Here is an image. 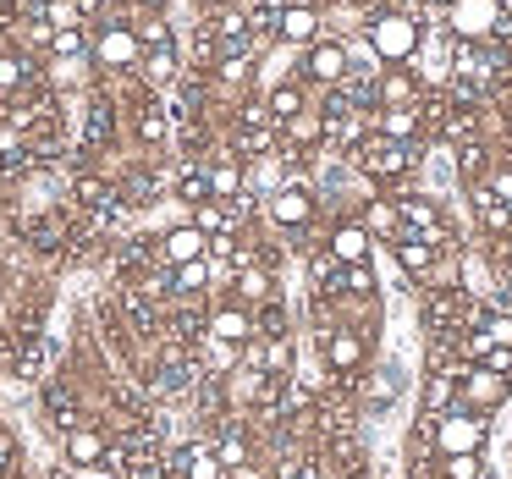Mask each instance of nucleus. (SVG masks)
<instances>
[{"mask_svg": "<svg viewBox=\"0 0 512 479\" xmlns=\"http://www.w3.org/2000/svg\"><path fill=\"white\" fill-rule=\"evenodd\" d=\"M397 265L408 270V276H435V265H441V248H435L430 237H419V232H408V226H402V237H397Z\"/></svg>", "mask_w": 512, "mask_h": 479, "instance_id": "nucleus-15", "label": "nucleus"}, {"mask_svg": "<svg viewBox=\"0 0 512 479\" xmlns=\"http://www.w3.org/2000/svg\"><path fill=\"white\" fill-rule=\"evenodd\" d=\"M12 463H17V441H12L6 430H0V479L12 474Z\"/></svg>", "mask_w": 512, "mask_h": 479, "instance_id": "nucleus-45", "label": "nucleus"}, {"mask_svg": "<svg viewBox=\"0 0 512 479\" xmlns=\"http://www.w3.org/2000/svg\"><path fill=\"white\" fill-rule=\"evenodd\" d=\"M485 45H496V50H501V56H507V61H512V17H501V23H496V28H490V39H485Z\"/></svg>", "mask_w": 512, "mask_h": 479, "instance_id": "nucleus-44", "label": "nucleus"}, {"mask_svg": "<svg viewBox=\"0 0 512 479\" xmlns=\"http://www.w3.org/2000/svg\"><path fill=\"white\" fill-rule=\"evenodd\" d=\"M204 287H210V265H204V259H193V265H171V292L199 298Z\"/></svg>", "mask_w": 512, "mask_h": 479, "instance_id": "nucleus-34", "label": "nucleus"}, {"mask_svg": "<svg viewBox=\"0 0 512 479\" xmlns=\"http://www.w3.org/2000/svg\"><path fill=\"white\" fill-rule=\"evenodd\" d=\"M507 127H512V94H507Z\"/></svg>", "mask_w": 512, "mask_h": 479, "instance_id": "nucleus-47", "label": "nucleus"}, {"mask_svg": "<svg viewBox=\"0 0 512 479\" xmlns=\"http://www.w3.org/2000/svg\"><path fill=\"white\" fill-rule=\"evenodd\" d=\"M347 292H353V298H369V292H375V270H369V259L364 265H347Z\"/></svg>", "mask_w": 512, "mask_h": 479, "instance_id": "nucleus-41", "label": "nucleus"}, {"mask_svg": "<svg viewBox=\"0 0 512 479\" xmlns=\"http://www.w3.org/2000/svg\"><path fill=\"white\" fill-rule=\"evenodd\" d=\"M265 105H270V116H276V127H281V122H292L298 111H309V105H303V83H298V78L281 83V89H270V94H265Z\"/></svg>", "mask_w": 512, "mask_h": 479, "instance_id": "nucleus-33", "label": "nucleus"}, {"mask_svg": "<svg viewBox=\"0 0 512 479\" xmlns=\"http://www.w3.org/2000/svg\"><path fill=\"white\" fill-rule=\"evenodd\" d=\"M50 479H72V474H61V468H56V474H50Z\"/></svg>", "mask_w": 512, "mask_h": 479, "instance_id": "nucleus-48", "label": "nucleus"}, {"mask_svg": "<svg viewBox=\"0 0 512 479\" xmlns=\"http://www.w3.org/2000/svg\"><path fill=\"white\" fill-rule=\"evenodd\" d=\"M331 138V127H325V116L320 111H298L292 122H281V155H314V149Z\"/></svg>", "mask_w": 512, "mask_h": 479, "instance_id": "nucleus-9", "label": "nucleus"}, {"mask_svg": "<svg viewBox=\"0 0 512 479\" xmlns=\"http://www.w3.org/2000/svg\"><path fill=\"white\" fill-rule=\"evenodd\" d=\"M215 452H221V468H243L248 463V441H243V435H226Z\"/></svg>", "mask_w": 512, "mask_h": 479, "instance_id": "nucleus-42", "label": "nucleus"}, {"mask_svg": "<svg viewBox=\"0 0 512 479\" xmlns=\"http://www.w3.org/2000/svg\"><path fill=\"white\" fill-rule=\"evenodd\" d=\"M204 254H210V237H204L193 221L160 237V259H166V265H193V259H204Z\"/></svg>", "mask_w": 512, "mask_h": 479, "instance_id": "nucleus-16", "label": "nucleus"}, {"mask_svg": "<svg viewBox=\"0 0 512 479\" xmlns=\"http://www.w3.org/2000/svg\"><path fill=\"white\" fill-rule=\"evenodd\" d=\"M397 391H402V369H397V364H391V369H380V375L369 380V402H375V408L397 402Z\"/></svg>", "mask_w": 512, "mask_h": 479, "instance_id": "nucleus-37", "label": "nucleus"}, {"mask_svg": "<svg viewBox=\"0 0 512 479\" xmlns=\"http://www.w3.org/2000/svg\"><path fill=\"white\" fill-rule=\"evenodd\" d=\"M446 479H479V452H463V457H441Z\"/></svg>", "mask_w": 512, "mask_h": 479, "instance_id": "nucleus-40", "label": "nucleus"}, {"mask_svg": "<svg viewBox=\"0 0 512 479\" xmlns=\"http://www.w3.org/2000/svg\"><path fill=\"white\" fill-rule=\"evenodd\" d=\"M419 34H424V23L408 12H397V6H375L369 23H364V39L375 45V56L386 61V67H408V61L419 56Z\"/></svg>", "mask_w": 512, "mask_h": 479, "instance_id": "nucleus-1", "label": "nucleus"}, {"mask_svg": "<svg viewBox=\"0 0 512 479\" xmlns=\"http://www.w3.org/2000/svg\"><path fill=\"white\" fill-rule=\"evenodd\" d=\"M45 413L61 424V430H78V424H83V408H78V397H72L67 380H50V386H45Z\"/></svg>", "mask_w": 512, "mask_h": 479, "instance_id": "nucleus-30", "label": "nucleus"}, {"mask_svg": "<svg viewBox=\"0 0 512 479\" xmlns=\"http://www.w3.org/2000/svg\"><path fill=\"white\" fill-rule=\"evenodd\" d=\"M397 210H402V226H408V232L430 237L435 248H452V226H446L441 204H435L430 193H402V199H397Z\"/></svg>", "mask_w": 512, "mask_h": 479, "instance_id": "nucleus-7", "label": "nucleus"}, {"mask_svg": "<svg viewBox=\"0 0 512 479\" xmlns=\"http://www.w3.org/2000/svg\"><path fill=\"white\" fill-rule=\"evenodd\" d=\"M468 204H474V215H479V226H485L490 237H512V204L507 199H496V193L479 182V188H468Z\"/></svg>", "mask_w": 512, "mask_h": 479, "instance_id": "nucleus-19", "label": "nucleus"}, {"mask_svg": "<svg viewBox=\"0 0 512 479\" xmlns=\"http://www.w3.org/2000/svg\"><path fill=\"white\" fill-rule=\"evenodd\" d=\"M116 199H122V204H138V210H144V204L160 199V177H155V171H127L122 188H116Z\"/></svg>", "mask_w": 512, "mask_h": 479, "instance_id": "nucleus-31", "label": "nucleus"}, {"mask_svg": "<svg viewBox=\"0 0 512 479\" xmlns=\"http://www.w3.org/2000/svg\"><path fill=\"white\" fill-rule=\"evenodd\" d=\"M138 138H144L149 149H160L171 138V111H166V100H155L149 94L144 105H138Z\"/></svg>", "mask_w": 512, "mask_h": 479, "instance_id": "nucleus-29", "label": "nucleus"}, {"mask_svg": "<svg viewBox=\"0 0 512 479\" xmlns=\"http://www.w3.org/2000/svg\"><path fill=\"white\" fill-rule=\"evenodd\" d=\"M237 221H243V215H237L226 199H210V204H199V210H193V226H199L210 243H215V237H232Z\"/></svg>", "mask_w": 512, "mask_h": 479, "instance_id": "nucleus-26", "label": "nucleus"}, {"mask_svg": "<svg viewBox=\"0 0 512 479\" xmlns=\"http://www.w3.org/2000/svg\"><path fill=\"white\" fill-rule=\"evenodd\" d=\"M105 435L100 430H89V424H78V430H67V463H78V468H105Z\"/></svg>", "mask_w": 512, "mask_h": 479, "instance_id": "nucleus-24", "label": "nucleus"}, {"mask_svg": "<svg viewBox=\"0 0 512 479\" xmlns=\"http://www.w3.org/2000/svg\"><path fill=\"white\" fill-rule=\"evenodd\" d=\"M325 248H331L342 265H364V259L375 254V237H369L364 221H342V226H331V232H325Z\"/></svg>", "mask_w": 512, "mask_h": 479, "instance_id": "nucleus-12", "label": "nucleus"}, {"mask_svg": "<svg viewBox=\"0 0 512 479\" xmlns=\"http://www.w3.org/2000/svg\"><path fill=\"white\" fill-rule=\"evenodd\" d=\"M94 61H100L105 72H138V61H144L138 28L133 23H100V34H94Z\"/></svg>", "mask_w": 512, "mask_h": 479, "instance_id": "nucleus-3", "label": "nucleus"}, {"mask_svg": "<svg viewBox=\"0 0 512 479\" xmlns=\"http://www.w3.org/2000/svg\"><path fill=\"white\" fill-rule=\"evenodd\" d=\"M166 468L177 479H221V452H215L210 441H188V446H177V452H171Z\"/></svg>", "mask_w": 512, "mask_h": 479, "instance_id": "nucleus-10", "label": "nucleus"}, {"mask_svg": "<svg viewBox=\"0 0 512 479\" xmlns=\"http://www.w3.org/2000/svg\"><path fill=\"white\" fill-rule=\"evenodd\" d=\"M320 353H325V364H331L336 375H353V369H364V336L336 325V331L320 336Z\"/></svg>", "mask_w": 512, "mask_h": 479, "instance_id": "nucleus-13", "label": "nucleus"}, {"mask_svg": "<svg viewBox=\"0 0 512 479\" xmlns=\"http://www.w3.org/2000/svg\"><path fill=\"white\" fill-rule=\"evenodd\" d=\"M204 358H210L215 369H237V347L232 342H215V336H204Z\"/></svg>", "mask_w": 512, "mask_h": 479, "instance_id": "nucleus-43", "label": "nucleus"}, {"mask_svg": "<svg viewBox=\"0 0 512 479\" xmlns=\"http://www.w3.org/2000/svg\"><path fill=\"white\" fill-rule=\"evenodd\" d=\"M182 61H177V39H160V45H144V61H138V72H144L155 89H166V83L182 78Z\"/></svg>", "mask_w": 512, "mask_h": 479, "instance_id": "nucleus-20", "label": "nucleus"}, {"mask_svg": "<svg viewBox=\"0 0 512 479\" xmlns=\"http://www.w3.org/2000/svg\"><path fill=\"white\" fill-rule=\"evenodd\" d=\"M375 133L391 138V144H413V138H424V122L413 105H380L375 111Z\"/></svg>", "mask_w": 512, "mask_h": 479, "instance_id": "nucleus-17", "label": "nucleus"}, {"mask_svg": "<svg viewBox=\"0 0 512 479\" xmlns=\"http://www.w3.org/2000/svg\"><path fill=\"white\" fill-rule=\"evenodd\" d=\"M83 50H89V39H83V23H78V28H56V39H50V56H56V61H78Z\"/></svg>", "mask_w": 512, "mask_h": 479, "instance_id": "nucleus-36", "label": "nucleus"}, {"mask_svg": "<svg viewBox=\"0 0 512 479\" xmlns=\"http://www.w3.org/2000/svg\"><path fill=\"white\" fill-rule=\"evenodd\" d=\"M457 397H463V391H457V369H435L430 386H424V413H430V419H441V413L457 408Z\"/></svg>", "mask_w": 512, "mask_h": 479, "instance_id": "nucleus-28", "label": "nucleus"}, {"mask_svg": "<svg viewBox=\"0 0 512 479\" xmlns=\"http://www.w3.org/2000/svg\"><path fill=\"white\" fill-rule=\"evenodd\" d=\"M452 166H457V177H463L468 188H479V182L490 177V166H496V160H490V144H485V138H468V144L452 149Z\"/></svg>", "mask_w": 512, "mask_h": 479, "instance_id": "nucleus-21", "label": "nucleus"}, {"mask_svg": "<svg viewBox=\"0 0 512 479\" xmlns=\"http://www.w3.org/2000/svg\"><path fill=\"white\" fill-rule=\"evenodd\" d=\"M501 0H452V12H446V28H452V39H474V45H485L490 28L501 23Z\"/></svg>", "mask_w": 512, "mask_h": 479, "instance_id": "nucleus-6", "label": "nucleus"}, {"mask_svg": "<svg viewBox=\"0 0 512 479\" xmlns=\"http://www.w3.org/2000/svg\"><path fill=\"white\" fill-rule=\"evenodd\" d=\"M254 331H259V336H287V309H281V303H259Z\"/></svg>", "mask_w": 512, "mask_h": 479, "instance_id": "nucleus-38", "label": "nucleus"}, {"mask_svg": "<svg viewBox=\"0 0 512 479\" xmlns=\"http://www.w3.org/2000/svg\"><path fill=\"white\" fill-rule=\"evenodd\" d=\"M204 12H226V6H232V0H199Z\"/></svg>", "mask_w": 512, "mask_h": 479, "instance_id": "nucleus-46", "label": "nucleus"}, {"mask_svg": "<svg viewBox=\"0 0 512 479\" xmlns=\"http://www.w3.org/2000/svg\"><path fill=\"white\" fill-rule=\"evenodd\" d=\"M23 237L39 248V254H61V248L72 243V226H67V215H61V210H50V215L23 221Z\"/></svg>", "mask_w": 512, "mask_h": 479, "instance_id": "nucleus-18", "label": "nucleus"}, {"mask_svg": "<svg viewBox=\"0 0 512 479\" xmlns=\"http://www.w3.org/2000/svg\"><path fill=\"white\" fill-rule=\"evenodd\" d=\"M314 39H325V17L314 12L309 0H298V6H287V12H281V45H298V50H309Z\"/></svg>", "mask_w": 512, "mask_h": 479, "instance_id": "nucleus-14", "label": "nucleus"}, {"mask_svg": "<svg viewBox=\"0 0 512 479\" xmlns=\"http://www.w3.org/2000/svg\"><path fill=\"white\" fill-rule=\"evenodd\" d=\"M435 446H441V457H463V452H479L485 446V419H479L474 408H452L435 419Z\"/></svg>", "mask_w": 512, "mask_h": 479, "instance_id": "nucleus-4", "label": "nucleus"}, {"mask_svg": "<svg viewBox=\"0 0 512 479\" xmlns=\"http://www.w3.org/2000/svg\"><path fill=\"white\" fill-rule=\"evenodd\" d=\"M243 188H248V171H243V160H237L232 149H226V160H210V193H215V199L232 204Z\"/></svg>", "mask_w": 512, "mask_h": 479, "instance_id": "nucleus-25", "label": "nucleus"}, {"mask_svg": "<svg viewBox=\"0 0 512 479\" xmlns=\"http://www.w3.org/2000/svg\"><path fill=\"white\" fill-rule=\"evenodd\" d=\"M419 78H413L408 67H386L380 72V83H375V100L380 105H419Z\"/></svg>", "mask_w": 512, "mask_h": 479, "instance_id": "nucleus-23", "label": "nucleus"}, {"mask_svg": "<svg viewBox=\"0 0 512 479\" xmlns=\"http://www.w3.org/2000/svg\"><path fill=\"white\" fill-rule=\"evenodd\" d=\"M479 336H490V342H507V347H512V314H479Z\"/></svg>", "mask_w": 512, "mask_h": 479, "instance_id": "nucleus-39", "label": "nucleus"}, {"mask_svg": "<svg viewBox=\"0 0 512 479\" xmlns=\"http://www.w3.org/2000/svg\"><path fill=\"white\" fill-rule=\"evenodd\" d=\"M177 199L193 204V210L215 199V193H210V166H204V160H182V171H177Z\"/></svg>", "mask_w": 512, "mask_h": 479, "instance_id": "nucleus-27", "label": "nucleus"}, {"mask_svg": "<svg viewBox=\"0 0 512 479\" xmlns=\"http://www.w3.org/2000/svg\"><path fill=\"white\" fill-rule=\"evenodd\" d=\"M353 166L364 171V177H375V182H402L413 166H419V149H413V144H391V138L369 133L364 144L353 149Z\"/></svg>", "mask_w": 512, "mask_h": 479, "instance_id": "nucleus-2", "label": "nucleus"}, {"mask_svg": "<svg viewBox=\"0 0 512 479\" xmlns=\"http://www.w3.org/2000/svg\"><path fill=\"white\" fill-rule=\"evenodd\" d=\"M265 215H270L276 226H287V232H303V226L314 221V188H309L303 177H287V182H281V188L265 199Z\"/></svg>", "mask_w": 512, "mask_h": 479, "instance_id": "nucleus-5", "label": "nucleus"}, {"mask_svg": "<svg viewBox=\"0 0 512 479\" xmlns=\"http://www.w3.org/2000/svg\"><path fill=\"white\" fill-rule=\"evenodd\" d=\"M457 391H463V408H496L507 397V375H490V369H457Z\"/></svg>", "mask_w": 512, "mask_h": 479, "instance_id": "nucleus-11", "label": "nucleus"}, {"mask_svg": "<svg viewBox=\"0 0 512 479\" xmlns=\"http://www.w3.org/2000/svg\"><path fill=\"white\" fill-rule=\"evenodd\" d=\"M303 78L309 83H342L347 78V45L342 39H314L309 50H303Z\"/></svg>", "mask_w": 512, "mask_h": 479, "instance_id": "nucleus-8", "label": "nucleus"}, {"mask_svg": "<svg viewBox=\"0 0 512 479\" xmlns=\"http://www.w3.org/2000/svg\"><path fill=\"white\" fill-rule=\"evenodd\" d=\"M210 336H215V342H232V347H243V342H254V314H248V309H237V303H232V309H215L210 314Z\"/></svg>", "mask_w": 512, "mask_h": 479, "instance_id": "nucleus-22", "label": "nucleus"}, {"mask_svg": "<svg viewBox=\"0 0 512 479\" xmlns=\"http://www.w3.org/2000/svg\"><path fill=\"white\" fill-rule=\"evenodd\" d=\"M215 83H226V89H243L248 78H254V56H215Z\"/></svg>", "mask_w": 512, "mask_h": 479, "instance_id": "nucleus-35", "label": "nucleus"}, {"mask_svg": "<svg viewBox=\"0 0 512 479\" xmlns=\"http://www.w3.org/2000/svg\"><path fill=\"white\" fill-rule=\"evenodd\" d=\"M364 226H369V237H402V210L391 199H369Z\"/></svg>", "mask_w": 512, "mask_h": 479, "instance_id": "nucleus-32", "label": "nucleus"}]
</instances>
